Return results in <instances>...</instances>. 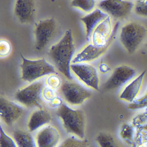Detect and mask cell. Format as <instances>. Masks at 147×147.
<instances>
[{"instance_id": "19", "label": "cell", "mask_w": 147, "mask_h": 147, "mask_svg": "<svg viewBox=\"0 0 147 147\" xmlns=\"http://www.w3.org/2000/svg\"><path fill=\"white\" fill-rule=\"evenodd\" d=\"M14 140L18 146L20 147H33L36 146L32 136L26 131L17 130L13 133Z\"/></svg>"}, {"instance_id": "16", "label": "cell", "mask_w": 147, "mask_h": 147, "mask_svg": "<svg viewBox=\"0 0 147 147\" xmlns=\"http://www.w3.org/2000/svg\"><path fill=\"white\" fill-rule=\"evenodd\" d=\"M108 15L105 11L97 7L92 12L81 18V21L85 27L86 38L88 42H90L91 35L94 29Z\"/></svg>"}, {"instance_id": "21", "label": "cell", "mask_w": 147, "mask_h": 147, "mask_svg": "<svg viewBox=\"0 0 147 147\" xmlns=\"http://www.w3.org/2000/svg\"><path fill=\"white\" fill-rule=\"evenodd\" d=\"M135 116L131 121V125L136 131H147V107Z\"/></svg>"}, {"instance_id": "5", "label": "cell", "mask_w": 147, "mask_h": 147, "mask_svg": "<svg viewBox=\"0 0 147 147\" xmlns=\"http://www.w3.org/2000/svg\"><path fill=\"white\" fill-rule=\"evenodd\" d=\"M56 30V23L52 18L36 23L34 31L35 49L40 51L46 48L54 38Z\"/></svg>"}, {"instance_id": "25", "label": "cell", "mask_w": 147, "mask_h": 147, "mask_svg": "<svg viewBox=\"0 0 147 147\" xmlns=\"http://www.w3.org/2000/svg\"><path fill=\"white\" fill-rule=\"evenodd\" d=\"M1 137H0V146L2 147H16L17 145L16 141H14L10 136H8L2 128L0 127Z\"/></svg>"}, {"instance_id": "27", "label": "cell", "mask_w": 147, "mask_h": 147, "mask_svg": "<svg viewBox=\"0 0 147 147\" xmlns=\"http://www.w3.org/2000/svg\"><path fill=\"white\" fill-rule=\"evenodd\" d=\"M146 107H147V90L142 97L136 100L132 103H129L128 106V109L133 111L144 109Z\"/></svg>"}, {"instance_id": "15", "label": "cell", "mask_w": 147, "mask_h": 147, "mask_svg": "<svg viewBox=\"0 0 147 147\" xmlns=\"http://www.w3.org/2000/svg\"><path fill=\"white\" fill-rule=\"evenodd\" d=\"M146 74V70L143 71L125 85L119 93V99L129 103L136 100L142 86Z\"/></svg>"}, {"instance_id": "10", "label": "cell", "mask_w": 147, "mask_h": 147, "mask_svg": "<svg viewBox=\"0 0 147 147\" xmlns=\"http://www.w3.org/2000/svg\"><path fill=\"white\" fill-rule=\"evenodd\" d=\"M70 69L86 85L94 90H99L100 79L96 68L87 63H73Z\"/></svg>"}, {"instance_id": "4", "label": "cell", "mask_w": 147, "mask_h": 147, "mask_svg": "<svg viewBox=\"0 0 147 147\" xmlns=\"http://www.w3.org/2000/svg\"><path fill=\"white\" fill-rule=\"evenodd\" d=\"M22 58L21 79L24 81L32 82L38 79L52 74H57L55 67L44 58L30 60L20 54Z\"/></svg>"}, {"instance_id": "29", "label": "cell", "mask_w": 147, "mask_h": 147, "mask_svg": "<svg viewBox=\"0 0 147 147\" xmlns=\"http://www.w3.org/2000/svg\"><path fill=\"white\" fill-rule=\"evenodd\" d=\"M133 144H139L138 146H144L146 144L147 146V133L143 131H136L135 133Z\"/></svg>"}, {"instance_id": "35", "label": "cell", "mask_w": 147, "mask_h": 147, "mask_svg": "<svg viewBox=\"0 0 147 147\" xmlns=\"http://www.w3.org/2000/svg\"><path fill=\"white\" fill-rule=\"evenodd\" d=\"M98 1H102V0H98Z\"/></svg>"}, {"instance_id": "32", "label": "cell", "mask_w": 147, "mask_h": 147, "mask_svg": "<svg viewBox=\"0 0 147 147\" xmlns=\"http://www.w3.org/2000/svg\"><path fill=\"white\" fill-rule=\"evenodd\" d=\"M62 104V103L61 100L59 98H57L56 97L52 100H51L49 105L51 107H55L57 106L58 105L60 106Z\"/></svg>"}, {"instance_id": "20", "label": "cell", "mask_w": 147, "mask_h": 147, "mask_svg": "<svg viewBox=\"0 0 147 147\" xmlns=\"http://www.w3.org/2000/svg\"><path fill=\"white\" fill-rule=\"evenodd\" d=\"M98 0H72L71 6L87 13H90L98 7Z\"/></svg>"}, {"instance_id": "8", "label": "cell", "mask_w": 147, "mask_h": 147, "mask_svg": "<svg viewBox=\"0 0 147 147\" xmlns=\"http://www.w3.org/2000/svg\"><path fill=\"white\" fill-rule=\"evenodd\" d=\"M118 30V24H116L114 33L107 44L105 46H98L91 42L85 46L73 58L72 63H88L93 61L101 57L107 51L113 43Z\"/></svg>"}, {"instance_id": "24", "label": "cell", "mask_w": 147, "mask_h": 147, "mask_svg": "<svg viewBox=\"0 0 147 147\" xmlns=\"http://www.w3.org/2000/svg\"><path fill=\"white\" fill-rule=\"evenodd\" d=\"M133 12L138 17L147 18V0H136L134 1Z\"/></svg>"}, {"instance_id": "3", "label": "cell", "mask_w": 147, "mask_h": 147, "mask_svg": "<svg viewBox=\"0 0 147 147\" xmlns=\"http://www.w3.org/2000/svg\"><path fill=\"white\" fill-rule=\"evenodd\" d=\"M61 119L67 131L75 135L81 139L85 136L86 120L84 113L81 110H74L62 104L57 112Z\"/></svg>"}, {"instance_id": "30", "label": "cell", "mask_w": 147, "mask_h": 147, "mask_svg": "<svg viewBox=\"0 0 147 147\" xmlns=\"http://www.w3.org/2000/svg\"><path fill=\"white\" fill-rule=\"evenodd\" d=\"M47 83L48 86H49L51 88L56 89L61 86V79L56 75H51L47 78Z\"/></svg>"}, {"instance_id": "23", "label": "cell", "mask_w": 147, "mask_h": 147, "mask_svg": "<svg viewBox=\"0 0 147 147\" xmlns=\"http://www.w3.org/2000/svg\"><path fill=\"white\" fill-rule=\"evenodd\" d=\"M96 141L100 146L102 147H113L116 146L115 140L109 133L101 132L96 138Z\"/></svg>"}, {"instance_id": "26", "label": "cell", "mask_w": 147, "mask_h": 147, "mask_svg": "<svg viewBox=\"0 0 147 147\" xmlns=\"http://www.w3.org/2000/svg\"><path fill=\"white\" fill-rule=\"evenodd\" d=\"M88 142L86 140H79L74 137L69 138L62 143L61 147H86Z\"/></svg>"}, {"instance_id": "34", "label": "cell", "mask_w": 147, "mask_h": 147, "mask_svg": "<svg viewBox=\"0 0 147 147\" xmlns=\"http://www.w3.org/2000/svg\"><path fill=\"white\" fill-rule=\"evenodd\" d=\"M145 46H146V48L147 49V43H146V44L145 45Z\"/></svg>"}, {"instance_id": "22", "label": "cell", "mask_w": 147, "mask_h": 147, "mask_svg": "<svg viewBox=\"0 0 147 147\" xmlns=\"http://www.w3.org/2000/svg\"><path fill=\"white\" fill-rule=\"evenodd\" d=\"M135 129L131 125L124 123L122 125L119 131V135L121 138L129 144H134Z\"/></svg>"}, {"instance_id": "31", "label": "cell", "mask_w": 147, "mask_h": 147, "mask_svg": "<svg viewBox=\"0 0 147 147\" xmlns=\"http://www.w3.org/2000/svg\"><path fill=\"white\" fill-rule=\"evenodd\" d=\"M53 88H47L45 89L43 92H44V97L47 100H52L56 97V94L53 91Z\"/></svg>"}, {"instance_id": "11", "label": "cell", "mask_w": 147, "mask_h": 147, "mask_svg": "<svg viewBox=\"0 0 147 147\" xmlns=\"http://www.w3.org/2000/svg\"><path fill=\"white\" fill-rule=\"evenodd\" d=\"M60 92L65 100L74 105H81L92 96V93L81 85L74 82H65Z\"/></svg>"}, {"instance_id": "7", "label": "cell", "mask_w": 147, "mask_h": 147, "mask_svg": "<svg viewBox=\"0 0 147 147\" xmlns=\"http://www.w3.org/2000/svg\"><path fill=\"white\" fill-rule=\"evenodd\" d=\"M136 69L128 65H120L115 67L104 85L106 91L117 90L123 87L136 76Z\"/></svg>"}, {"instance_id": "17", "label": "cell", "mask_w": 147, "mask_h": 147, "mask_svg": "<svg viewBox=\"0 0 147 147\" xmlns=\"http://www.w3.org/2000/svg\"><path fill=\"white\" fill-rule=\"evenodd\" d=\"M60 138L58 130L54 126L49 125L38 133L36 142L38 147H55L59 142Z\"/></svg>"}, {"instance_id": "14", "label": "cell", "mask_w": 147, "mask_h": 147, "mask_svg": "<svg viewBox=\"0 0 147 147\" xmlns=\"http://www.w3.org/2000/svg\"><path fill=\"white\" fill-rule=\"evenodd\" d=\"M24 109L20 106L4 98L0 99V115L3 122L11 126L22 116Z\"/></svg>"}, {"instance_id": "6", "label": "cell", "mask_w": 147, "mask_h": 147, "mask_svg": "<svg viewBox=\"0 0 147 147\" xmlns=\"http://www.w3.org/2000/svg\"><path fill=\"white\" fill-rule=\"evenodd\" d=\"M134 1L131 0H102L98 7L113 19L118 20L126 19L133 12Z\"/></svg>"}, {"instance_id": "2", "label": "cell", "mask_w": 147, "mask_h": 147, "mask_svg": "<svg viewBox=\"0 0 147 147\" xmlns=\"http://www.w3.org/2000/svg\"><path fill=\"white\" fill-rule=\"evenodd\" d=\"M147 38V27L138 21H128L119 29V42L130 55L136 53Z\"/></svg>"}, {"instance_id": "28", "label": "cell", "mask_w": 147, "mask_h": 147, "mask_svg": "<svg viewBox=\"0 0 147 147\" xmlns=\"http://www.w3.org/2000/svg\"><path fill=\"white\" fill-rule=\"evenodd\" d=\"M11 51V46L9 41L5 39H1L0 42V55L5 57L9 55Z\"/></svg>"}, {"instance_id": "12", "label": "cell", "mask_w": 147, "mask_h": 147, "mask_svg": "<svg viewBox=\"0 0 147 147\" xmlns=\"http://www.w3.org/2000/svg\"><path fill=\"white\" fill-rule=\"evenodd\" d=\"M108 15L94 29L90 38V42L98 46H105L112 37L116 24Z\"/></svg>"}, {"instance_id": "13", "label": "cell", "mask_w": 147, "mask_h": 147, "mask_svg": "<svg viewBox=\"0 0 147 147\" xmlns=\"http://www.w3.org/2000/svg\"><path fill=\"white\" fill-rule=\"evenodd\" d=\"M36 11L35 0H15L13 13L20 24H27L32 23Z\"/></svg>"}, {"instance_id": "1", "label": "cell", "mask_w": 147, "mask_h": 147, "mask_svg": "<svg viewBox=\"0 0 147 147\" xmlns=\"http://www.w3.org/2000/svg\"><path fill=\"white\" fill-rule=\"evenodd\" d=\"M75 51L71 30L65 32L60 40L50 48L49 55L57 69L68 80H72L70 65Z\"/></svg>"}, {"instance_id": "33", "label": "cell", "mask_w": 147, "mask_h": 147, "mask_svg": "<svg viewBox=\"0 0 147 147\" xmlns=\"http://www.w3.org/2000/svg\"><path fill=\"white\" fill-rule=\"evenodd\" d=\"M100 69L102 73H105L109 70V67L105 63H102L100 67Z\"/></svg>"}, {"instance_id": "9", "label": "cell", "mask_w": 147, "mask_h": 147, "mask_svg": "<svg viewBox=\"0 0 147 147\" xmlns=\"http://www.w3.org/2000/svg\"><path fill=\"white\" fill-rule=\"evenodd\" d=\"M44 87V83L43 81L33 82L17 92L15 98L26 106H36L39 108H42L41 96Z\"/></svg>"}, {"instance_id": "18", "label": "cell", "mask_w": 147, "mask_h": 147, "mask_svg": "<svg viewBox=\"0 0 147 147\" xmlns=\"http://www.w3.org/2000/svg\"><path fill=\"white\" fill-rule=\"evenodd\" d=\"M51 114L49 111L39 108V110L32 113L28 122V129L30 132H33L40 127L49 123L51 120Z\"/></svg>"}]
</instances>
